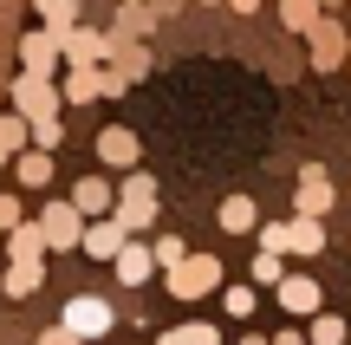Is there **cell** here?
Segmentation results:
<instances>
[{
  "mask_svg": "<svg viewBox=\"0 0 351 345\" xmlns=\"http://www.w3.org/2000/svg\"><path fill=\"white\" fill-rule=\"evenodd\" d=\"M293 202H300V215H326V209H332V176H326V169H319V163H306L300 169V195H293Z\"/></svg>",
  "mask_w": 351,
  "mask_h": 345,
  "instance_id": "11",
  "label": "cell"
},
{
  "mask_svg": "<svg viewBox=\"0 0 351 345\" xmlns=\"http://www.w3.org/2000/svg\"><path fill=\"white\" fill-rule=\"evenodd\" d=\"M124 241H130V235L117 228V222H85V254H91V261H104V267L124 254Z\"/></svg>",
  "mask_w": 351,
  "mask_h": 345,
  "instance_id": "13",
  "label": "cell"
},
{
  "mask_svg": "<svg viewBox=\"0 0 351 345\" xmlns=\"http://www.w3.org/2000/svg\"><path fill=\"white\" fill-rule=\"evenodd\" d=\"M319 248H326V222L293 215V222H287V254H319Z\"/></svg>",
  "mask_w": 351,
  "mask_h": 345,
  "instance_id": "16",
  "label": "cell"
},
{
  "mask_svg": "<svg viewBox=\"0 0 351 345\" xmlns=\"http://www.w3.org/2000/svg\"><path fill=\"white\" fill-rule=\"evenodd\" d=\"M202 7H215V0H202Z\"/></svg>",
  "mask_w": 351,
  "mask_h": 345,
  "instance_id": "36",
  "label": "cell"
},
{
  "mask_svg": "<svg viewBox=\"0 0 351 345\" xmlns=\"http://www.w3.org/2000/svg\"><path fill=\"white\" fill-rule=\"evenodd\" d=\"M150 254H156V274H176V267L189 261V241H182V235H156Z\"/></svg>",
  "mask_w": 351,
  "mask_h": 345,
  "instance_id": "23",
  "label": "cell"
},
{
  "mask_svg": "<svg viewBox=\"0 0 351 345\" xmlns=\"http://www.w3.org/2000/svg\"><path fill=\"white\" fill-rule=\"evenodd\" d=\"M59 59H65V52H59V39H52L46 26L20 39V72L26 78H52V72H59Z\"/></svg>",
  "mask_w": 351,
  "mask_h": 345,
  "instance_id": "8",
  "label": "cell"
},
{
  "mask_svg": "<svg viewBox=\"0 0 351 345\" xmlns=\"http://www.w3.org/2000/svg\"><path fill=\"white\" fill-rule=\"evenodd\" d=\"M280 20H287L293 33H313L319 26V0H280Z\"/></svg>",
  "mask_w": 351,
  "mask_h": 345,
  "instance_id": "24",
  "label": "cell"
},
{
  "mask_svg": "<svg viewBox=\"0 0 351 345\" xmlns=\"http://www.w3.org/2000/svg\"><path fill=\"white\" fill-rule=\"evenodd\" d=\"M169 300H202V294H221V261L215 254H189L176 274H163Z\"/></svg>",
  "mask_w": 351,
  "mask_h": 345,
  "instance_id": "4",
  "label": "cell"
},
{
  "mask_svg": "<svg viewBox=\"0 0 351 345\" xmlns=\"http://www.w3.org/2000/svg\"><path fill=\"white\" fill-rule=\"evenodd\" d=\"M111 274H117V287H150V274H156V254L143 241H124V254L111 261Z\"/></svg>",
  "mask_w": 351,
  "mask_h": 345,
  "instance_id": "12",
  "label": "cell"
},
{
  "mask_svg": "<svg viewBox=\"0 0 351 345\" xmlns=\"http://www.w3.org/2000/svg\"><path fill=\"white\" fill-rule=\"evenodd\" d=\"M20 222H33V215L20 209V195H13V189H0V235H13Z\"/></svg>",
  "mask_w": 351,
  "mask_h": 345,
  "instance_id": "27",
  "label": "cell"
},
{
  "mask_svg": "<svg viewBox=\"0 0 351 345\" xmlns=\"http://www.w3.org/2000/svg\"><path fill=\"white\" fill-rule=\"evenodd\" d=\"M182 333H189V345H221V333H215V326H202V320H189Z\"/></svg>",
  "mask_w": 351,
  "mask_h": 345,
  "instance_id": "31",
  "label": "cell"
},
{
  "mask_svg": "<svg viewBox=\"0 0 351 345\" xmlns=\"http://www.w3.org/2000/svg\"><path fill=\"white\" fill-rule=\"evenodd\" d=\"M319 300L326 294H319L313 274H287V281H280V307H287L293 320H319Z\"/></svg>",
  "mask_w": 351,
  "mask_h": 345,
  "instance_id": "10",
  "label": "cell"
},
{
  "mask_svg": "<svg viewBox=\"0 0 351 345\" xmlns=\"http://www.w3.org/2000/svg\"><path fill=\"white\" fill-rule=\"evenodd\" d=\"M221 307L234 313V320H247L254 313V287H221Z\"/></svg>",
  "mask_w": 351,
  "mask_h": 345,
  "instance_id": "30",
  "label": "cell"
},
{
  "mask_svg": "<svg viewBox=\"0 0 351 345\" xmlns=\"http://www.w3.org/2000/svg\"><path fill=\"white\" fill-rule=\"evenodd\" d=\"M72 209H78V215H91V222H111L117 189H111L104 176H78V182H72Z\"/></svg>",
  "mask_w": 351,
  "mask_h": 345,
  "instance_id": "9",
  "label": "cell"
},
{
  "mask_svg": "<svg viewBox=\"0 0 351 345\" xmlns=\"http://www.w3.org/2000/svg\"><path fill=\"white\" fill-rule=\"evenodd\" d=\"M59 143H65V117H46V124H33V150H59Z\"/></svg>",
  "mask_w": 351,
  "mask_h": 345,
  "instance_id": "26",
  "label": "cell"
},
{
  "mask_svg": "<svg viewBox=\"0 0 351 345\" xmlns=\"http://www.w3.org/2000/svg\"><path fill=\"white\" fill-rule=\"evenodd\" d=\"M91 150H98V163H104V169H124V176L137 169V156H143V150H137V130H124V124H104Z\"/></svg>",
  "mask_w": 351,
  "mask_h": 345,
  "instance_id": "7",
  "label": "cell"
},
{
  "mask_svg": "<svg viewBox=\"0 0 351 345\" xmlns=\"http://www.w3.org/2000/svg\"><path fill=\"white\" fill-rule=\"evenodd\" d=\"M143 33H150V0H130V7L117 13V33L111 39H130V46H137Z\"/></svg>",
  "mask_w": 351,
  "mask_h": 345,
  "instance_id": "21",
  "label": "cell"
},
{
  "mask_svg": "<svg viewBox=\"0 0 351 345\" xmlns=\"http://www.w3.org/2000/svg\"><path fill=\"white\" fill-rule=\"evenodd\" d=\"M13 117H26V124H46V117H59L65 111V98H59V85H52V78H13Z\"/></svg>",
  "mask_w": 351,
  "mask_h": 345,
  "instance_id": "3",
  "label": "cell"
},
{
  "mask_svg": "<svg viewBox=\"0 0 351 345\" xmlns=\"http://www.w3.org/2000/svg\"><path fill=\"white\" fill-rule=\"evenodd\" d=\"M228 7H234V13H261V0H228Z\"/></svg>",
  "mask_w": 351,
  "mask_h": 345,
  "instance_id": "34",
  "label": "cell"
},
{
  "mask_svg": "<svg viewBox=\"0 0 351 345\" xmlns=\"http://www.w3.org/2000/svg\"><path fill=\"white\" fill-rule=\"evenodd\" d=\"M215 222H221L228 235H254L261 228V209H254V195H228V202L215 209Z\"/></svg>",
  "mask_w": 351,
  "mask_h": 345,
  "instance_id": "15",
  "label": "cell"
},
{
  "mask_svg": "<svg viewBox=\"0 0 351 345\" xmlns=\"http://www.w3.org/2000/svg\"><path fill=\"white\" fill-rule=\"evenodd\" d=\"M39 345H85V339H72L65 326H46V333H39Z\"/></svg>",
  "mask_w": 351,
  "mask_h": 345,
  "instance_id": "32",
  "label": "cell"
},
{
  "mask_svg": "<svg viewBox=\"0 0 351 345\" xmlns=\"http://www.w3.org/2000/svg\"><path fill=\"white\" fill-rule=\"evenodd\" d=\"M261 254H287V222H261Z\"/></svg>",
  "mask_w": 351,
  "mask_h": 345,
  "instance_id": "29",
  "label": "cell"
},
{
  "mask_svg": "<svg viewBox=\"0 0 351 345\" xmlns=\"http://www.w3.org/2000/svg\"><path fill=\"white\" fill-rule=\"evenodd\" d=\"M313 52H319V72H332V65H339V52H345V39H339V26H326V20H319L313 26Z\"/></svg>",
  "mask_w": 351,
  "mask_h": 345,
  "instance_id": "22",
  "label": "cell"
},
{
  "mask_svg": "<svg viewBox=\"0 0 351 345\" xmlns=\"http://www.w3.org/2000/svg\"><path fill=\"white\" fill-rule=\"evenodd\" d=\"M59 52H65V65H72V72H104V59H111V39L104 33H85V26H78L72 39H59Z\"/></svg>",
  "mask_w": 351,
  "mask_h": 345,
  "instance_id": "6",
  "label": "cell"
},
{
  "mask_svg": "<svg viewBox=\"0 0 351 345\" xmlns=\"http://www.w3.org/2000/svg\"><path fill=\"white\" fill-rule=\"evenodd\" d=\"M98 91H104V72H65L59 78V98L65 104H91Z\"/></svg>",
  "mask_w": 351,
  "mask_h": 345,
  "instance_id": "20",
  "label": "cell"
},
{
  "mask_svg": "<svg viewBox=\"0 0 351 345\" xmlns=\"http://www.w3.org/2000/svg\"><path fill=\"white\" fill-rule=\"evenodd\" d=\"M39 281H46V261H13V267L0 274V294L26 300V294H39Z\"/></svg>",
  "mask_w": 351,
  "mask_h": 345,
  "instance_id": "14",
  "label": "cell"
},
{
  "mask_svg": "<svg viewBox=\"0 0 351 345\" xmlns=\"http://www.w3.org/2000/svg\"><path fill=\"white\" fill-rule=\"evenodd\" d=\"M13 261H46V235H39V222H20V228L7 235V267Z\"/></svg>",
  "mask_w": 351,
  "mask_h": 345,
  "instance_id": "17",
  "label": "cell"
},
{
  "mask_svg": "<svg viewBox=\"0 0 351 345\" xmlns=\"http://www.w3.org/2000/svg\"><path fill=\"white\" fill-rule=\"evenodd\" d=\"M241 345H274V339H261V333H247V339H241Z\"/></svg>",
  "mask_w": 351,
  "mask_h": 345,
  "instance_id": "35",
  "label": "cell"
},
{
  "mask_svg": "<svg viewBox=\"0 0 351 345\" xmlns=\"http://www.w3.org/2000/svg\"><path fill=\"white\" fill-rule=\"evenodd\" d=\"M345 339V320H339V313H319V320H313V345H339Z\"/></svg>",
  "mask_w": 351,
  "mask_h": 345,
  "instance_id": "28",
  "label": "cell"
},
{
  "mask_svg": "<svg viewBox=\"0 0 351 345\" xmlns=\"http://www.w3.org/2000/svg\"><path fill=\"white\" fill-rule=\"evenodd\" d=\"M280 281H287V261L280 254H254V287H274L280 294Z\"/></svg>",
  "mask_w": 351,
  "mask_h": 345,
  "instance_id": "25",
  "label": "cell"
},
{
  "mask_svg": "<svg viewBox=\"0 0 351 345\" xmlns=\"http://www.w3.org/2000/svg\"><path fill=\"white\" fill-rule=\"evenodd\" d=\"M156 345H189V333H182V326H176V333H163V339H156Z\"/></svg>",
  "mask_w": 351,
  "mask_h": 345,
  "instance_id": "33",
  "label": "cell"
},
{
  "mask_svg": "<svg viewBox=\"0 0 351 345\" xmlns=\"http://www.w3.org/2000/svg\"><path fill=\"white\" fill-rule=\"evenodd\" d=\"M39 235H46V254H65V248H85V215L72 202H46L39 209Z\"/></svg>",
  "mask_w": 351,
  "mask_h": 345,
  "instance_id": "5",
  "label": "cell"
},
{
  "mask_svg": "<svg viewBox=\"0 0 351 345\" xmlns=\"http://www.w3.org/2000/svg\"><path fill=\"white\" fill-rule=\"evenodd\" d=\"M39 13H46V33L52 39H72L78 33V0H33Z\"/></svg>",
  "mask_w": 351,
  "mask_h": 345,
  "instance_id": "18",
  "label": "cell"
},
{
  "mask_svg": "<svg viewBox=\"0 0 351 345\" xmlns=\"http://www.w3.org/2000/svg\"><path fill=\"white\" fill-rule=\"evenodd\" d=\"M59 326H65L72 339H85V345H91V339H104V333L117 326V307H111L104 294H72V300L59 307Z\"/></svg>",
  "mask_w": 351,
  "mask_h": 345,
  "instance_id": "2",
  "label": "cell"
},
{
  "mask_svg": "<svg viewBox=\"0 0 351 345\" xmlns=\"http://www.w3.org/2000/svg\"><path fill=\"white\" fill-rule=\"evenodd\" d=\"M13 182H20V189H46V182H52V156H46V150H20Z\"/></svg>",
  "mask_w": 351,
  "mask_h": 345,
  "instance_id": "19",
  "label": "cell"
},
{
  "mask_svg": "<svg viewBox=\"0 0 351 345\" xmlns=\"http://www.w3.org/2000/svg\"><path fill=\"white\" fill-rule=\"evenodd\" d=\"M111 222L124 235H143L156 222V176H143V169H130L124 182H117V209H111Z\"/></svg>",
  "mask_w": 351,
  "mask_h": 345,
  "instance_id": "1",
  "label": "cell"
}]
</instances>
